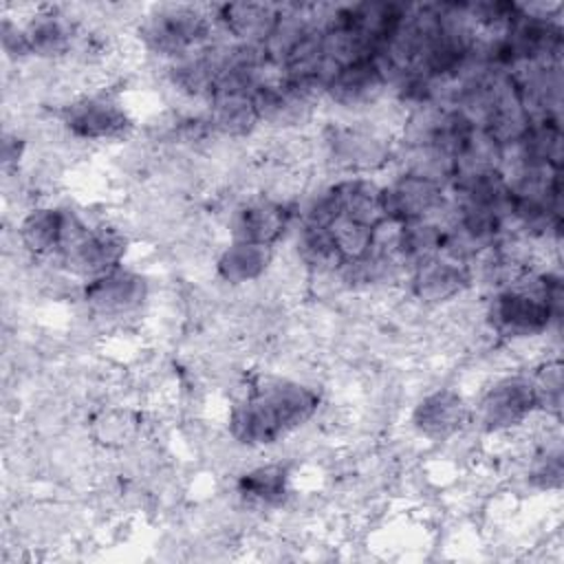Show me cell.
I'll return each instance as SVG.
<instances>
[{
	"mask_svg": "<svg viewBox=\"0 0 564 564\" xmlns=\"http://www.w3.org/2000/svg\"><path fill=\"white\" fill-rule=\"evenodd\" d=\"M562 306V275L524 267L507 284L494 289L485 317L498 337L527 341L557 328Z\"/></svg>",
	"mask_w": 564,
	"mask_h": 564,
	"instance_id": "cell-2",
	"label": "cell"
},
{
	"mask_svg": "<svg viewBox=\"0 0 564 564\" xmlns=\"http://www.w3.org/2000/svg\"><path fill=\"white\" fill-rule=\"evenodd\" d=\"M82 300L97 317H128L148 300V280L128 267H117L84 282Z\"/></svg>",
	"mask_w": 564,
	"mask_h": 564,
	"instance_id": "cell-10",
	"label": "cell"
},
{
	"mask_svg": "<svg viewBox=\"0 0 564 564\" xmlns=\"http://www.w3.org/2000/svg\"><path fill=\"white\" fill-rule=\"evenodd\" d=\"M540 412L533 379L529 375H507L482 392L474 419L480 430L489 434H505L522 427Z\"/></svg>",
	"mask_w": 564,
	"mask_h": 564,
	"instance_id": "cell-6",
	"label": "cell"
},
{
	"mask_svg": "<svg viewBox=\"0 0 564 564\" xmlns=\"http://www.w3.org/2000/svg\"><path fill=\"white\" fill-rule=\"evenodd\" d=\"M137 33L148 53L170 64L207 46L214 40L216 24L212 7L161 4L143 15Z\"/></svg>",
	"mask_w": 564,
	"mask_h": 564,
	"instance_id": "cell-4",
	"label": "cell"
},
{
	"mask_svg": "<svg viewBox=\"0 0 564 564\" xmlns=\"http://www.w3.org/2000/svg\"><path fill=\"white\" fill-rule=\"evenodd\" d=\"M62 126L77 141L106 143L128 137L132 119L126 106L110 93H86L62 108Z\"/></svg>",
	"mask_w": 564,
	"mask_h": 564,
	"instance_id": "cell-7",
	"label": "cell"
},
{
	"mask_svg": "<svg viewBox=\"0 0 564 564\" xmlns=\"http://www.w3.org/2000/svg\"><path fill=\"white\" fill-rule=\"evenodd\" d=\"M388 88V77L372 55L339 66L328 82L324 97L344 110L359 112L375 106Z\"/></svg>",
	"mask_w": 564,
	"mask_h": 564,
	"instance_id": "cell-13",
	"label": "cell"
},
{
	"mask_svg": "<svg viewBox=\"0 0 564 564\" xmlns=\"http://www.w3.org/2000/svg\"><path fill=\"white\" fill-rule=\"evenodd\" d=\"M31 55L37 59H59L70 55L75 46L77 26L57 7H40L24 22Z\"/></svg>",
	"mask_w": 564,
	"mask_h": 564,
	"instance_id": "cell-16",
	"label": "cell"
},
{
	"mask_svg": "<svg viewBox=\"0 0 564 564\" xmlns=\"http://www.w3.org/2000/svg\"><path fill=\"white\" fill-rule=\"evenodd\" d=\"M212 18L216 31L234 44L264 46L273 35L280 18L282 4L275 2H225L212 7Z\"/></svg>",
	"mask_w": 564,
	"mask_h": 564,
	"instance_id": "cell-14",
	"label": "cell"
},
{
	"mask_svg": "<svg viewBox=\"0 0 564 564\" xmlns=\"http://www.w3.org/2000/svg\"><path fill=\"white\" fill-rule=\"evenodd\" d=\"M293 207L271 194H258L238 203L227 220L229 240L273 247L286 236L293 223Z\"/></svg>",
	"mask_w": 564,
	"mask_h": 564,
	"instance_id": "cell-9",
	"label": "cell"
},
{
	"mask_svg": "<svg viewBox=\"0 0 564 564\" xmlns=\"http://www.w3.org/2000/svg\"><path fill=\"white\" fill-rule=\"evenodd\" d=\"M66 223V209L55 205H35L22 214L18 223V242L35 258L57 253Z\"/></svg>",
	"mask_w": 564,
	"mask_h": 564,
	"instance_id": "cell-18",
	"label": "cell"
},
{
	"mask_svg": "<svg viewBox=\"0 0 564 564\" xmlns=\"http://www.w3.org/2000/svg\"><path fill=\"white\" fill-rule=\"evenodd\" d=\"M273 247L229 240L216 256V278L229 286H247L260 282L273 264Z\"/></svg>",
	"mask_w": 564,
	"mask_h": 564,
	"instance_id": "cell-17",
	"label": "cell"
},
{
	"mask_svg": "<svg viewBox=\"0 0 564 564\" xmlns=\"http://www.w3.org/2000/svg\"><path fill=\"white\" fill-rule=\"evenodd\" d=\"M445 223L447 218H432V220H414L405 225H397L394 234V256L403 264L405 275L443 253V242H445Z\"/></svg>",
	"mask_w": 564,
	"mask_h": 564,
	"instance_id": "cell-19",
	"label": "cell"
},
{
	"mask_svg": "<svg viewBox=\"0 0 564 564\" xmlns=\"http://www.w3.org/2000/svg\"><path fill=\"white\" fill-rule=\"evenodd\" d=\"M289 467L282 463L256 465L238 478V494L251 505H280L289 494Z\"/></svg>",
	"mask_w": 564,
	"mask_h": 564,
	"instance_id": "cell-21",
	"label": "cell"
},
{
	"mask_svg": "<svg viewBox=\"0 0 564 564\" xmlns=\"http://www.w3.org/2000/svg\"><path fill=\"white\" fill-rule=\"evenodd\" d=\"M324 148L330 163L344 174H366L394 159V143L377 126L339 121L324 132Z\"/></svg>",
	"mask_w": 564,
	"mask_h": 564,
	"instance_id": "cell-5",
	"label": "cell"
},
{
	"mask_svg": "<svg viewBox=\"0 0 564 564\" xmlns=\"http://www.w3.org/2000/svg\"><path fill=\"white\" fill-rule=\"evenodd\" d=\"M408 293L423 306H443L460 297L474 284V269L467 262L454 260L447 253L414 267L405 275Z\"/></svg>",
	"mask_w": 564,
	"mask_h": 564,
	"instance_id": "cell-11",
	"label": "cell"
},
{
	"mask_svg": "<svg viewBox=\"0 0 564 564\" xmlns=\"http://www.w3.org/2000/svg\"><path fill=\"white\" fill-rule=\"evenodd\" d=\"M295 253L300 264L313 275H337L344 264V258L326 227L300 225L295 238Z\"/></svg>",
	"mask_w": 564,
	"mask_h": 564,
	"instance_id": "cell-20",
	"label": "cell"
},
{
	"mask_svg": "<svg viewBox=\"0 0 564 564\" xmlns=\"http://www.w3.org/2000/svg\"><path fill=\"white\" fill-rule=\"evenodd\" d=\"M562 449L560 443H551L544 445L531 460L529 465V480L538 487V489H560L562 485Z\"/></svg>",
	"mask_w": 564,
	"mask_h": 564,
	"instance_id": "cell-23",
	"label": "cell"
},
{
	"mask_svg": "<svg viewBox=\"0 0 564 564\" xmlns=\"http://www.w3.org/2000/svg\"><path fill=\"white\" fill-rule=\"evenodd\" d=\"M469 414V405L458 390L436 388L414 405L412 427L425 438L443 441L456 434Z\"/></svg>",
	"mask_w": 564,
	"mask_h": 564,
	"instance_id": "cell-15",
	"label": "cell"
},
{
	"mask_svg": "<svg viewBox=\"0 0 564 564\" xmlns=\"http://www.w3.org/2000/svg\"><path fill=\"white\" fill-rule=\"evenodd\" d=\"M319 401V392L302 381L269 377L229 408V436L245 447H271L308 423Z\"/></svg>",
	"mask_w": 564,
	"mask_h": 564,
	"instance_id": "cell-1",
	"label": "cell"
},
{
	"mask_svg": "<svg viewBox=\"0 0 564 564\" xmlns=\"http://www.w3.org/2000/svg\"><path fill=\"white\" fill-rule=\"evenodd\" d=\"M128 238L112 225L88 223L77 212L66 209L64 234L53 256L62 271L84 282L123 264Z\"/></svg>",
	"mask_w": 564,
	"mask_h": 564,
	"instance_id": "cell-3",
	"label": "cell"
},
{
	"mask_svg": "<svg viewBox=\"0 0 564 564\" xmlns=\"http://www.w3.org/2000/svg\"><path fill=\"white\" fill-rule=\"evenodd\" d=\"M333 218L341 216L377 229L386 223L383 185L366 174H346L319 192Z\"/></svg>",
	"mask_w": 564,
	"mask_h": 564,
	"instance_id": "cell-12",
	"label": "cell"
},
{
	"mask_svg": "<svg viewBox=\"0 0 564 564\" xmlns=\"http://www.w3.org/2000/svg\"><path fill=\"white\" fill-rule=\"evenodd\" d=\"M24 154V139L18 132H4L2 134V165L9 170L11 165H18Z\"/></svg>",
	"mask_w": 564,
	"mask_h": 564,
	"instance_id": "cell-25",
	"label": "cell"
},
{
	"mask_svg": "<svg viewBox=\"0 0 564 564\" xmlns=\"http://www.w3.org/2000/svg\"><path fill=\"white\" fill-rule=\"evenodd\" d=\"M326 229H328L333 242L337 245L344 262L359 260V258H364L372 249L375 229L368 227V225H361V223H355V220L337 216V218H333L328 223Z\"/></svg>",
	"mask_w": 564,
	"mask_h": 564,
	"instance_id": "cell-22",
	"label": "cell"
},
{
	"mask_svg": "<svg viewBox=\"0 0 564 564\" xmlns=\"http://www.w3.org/2000/svg\"><path fill=\"white\" fill-rule=\"evenodd\" d=\"M0 40H2V51L9 59L22 62V59L33 57L24 24L20 20H13V18L4 15L2 22H0Z\"/></svg>",
	"mask_w": 564,
	"mask_h": 564,
	"instance_id": "cell-24",
	"label": "cell"
},
{
	"mask_svg": "<svg viewBox=\"0 0 564 564\" xmlns=\"http://www.w3.org/2000/svg\"><path fill=\"white\" fill-rule=\"evenodd\" d=\"M383 209L386 220L397 225L432 218L441 220L449 214V192L436 181L397 172V176L383 185Z\"/></svg>",
	"mask_w": 564,
	"mask_h": 564,
	"instance_id": "cell-8",
	"label": "cell"
}]
</instances>
